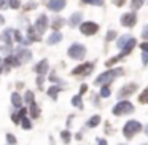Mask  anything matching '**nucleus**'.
<instances>
[{"label":"nucleus","mask_w":148,"mask_h":145,"mask_svg":"<svg viewBox=\"0 0 148 145\" xmlns=\"http://www.w3.org/2000/svg\"><path fill=\"white\" fill-rule=\"evenodd\" d=\"M121 75H124V70H123L121 67L119 69H112V70H107V72H103V74H100L99 77L96 78L94 83L96 85H108L110 81H113L116 77H121Z\"/></svg>","instance_id":"nucleus-1"},{"label":"nucleus","mask_w":148,"mask_h":145,"mask_svg":"<svg viewBox=\"0 0 148 145\" xmlns=\"http://www.w3.org/2000/svg\"><path fill=\"white\" fill-rule=\"evenodd\" d=\"M142 129H143V126L140 124V121H137V120H131V121H127L124 124V128H123V134H124L126 139H132L135 134H138Z\"/></svg>","instance_id":"nucleus-2"},{"label":"nucleus","mask_w":148,"mask_h":145,"mask_svg":"<svg viewBox=\"0 0 148 145\" xmlns=\"http://www.w3.org/2000/svg\"><path fill=\"white\" fill-rule=\"evenodd\" d=\"M112 112L115 116H123V115H127V113L134 112V105H132L129 100H119V102L113 107Z\"/></svg>","instance_id":"nucleus-3"},{"label":"nucleus","mask_w":148,"mask_h":145,"mask_svg":"<svg viewBox=\"0 0 148 145\" xmlns=\"http://www.w3.org/2000/svg\"><path fill=\"white\" fill-rule=\"evenodd\" d=\"M67 54L70 56L72 59H77V61H81V59L86 56V46L81 45V43H73L70 48L67 49Z\"/></svg>","instance_id":"nucleus-4"},{"label":"nucleus","mask_w":148,"mask_h":145,"mask_svg":"<svg viewBox=\"0 0 148 145\" xmlns=\"http://www.w3.org/2000/svg\"><path fill=\"white\" fill-rule=\"evenodd\" d=\"M80 30L83 35L89 37V35H94V34L99 30V26H97L96 23H92V21H84V23L80 24Z\"/></svg>","instance_id":"nucleus-5"},{"label":"nucleus","mask_w":148,"mask_h":145,"mask_svg":"<svg viewBox=\"0 0 148 145\" xmlns=\"http://www.w3.org/2000/svg\"><path fill=\"white\" fill-rule=\"evenodd\" d=\"M94 69V62H84V64H80L78 67H75L72 70V75H89Z\"/></svg>","instance_id":"nucleus-6"},{"label":"nucleus","mask_w":148,"mask_h":145,"mask_svg":"<svg viewBox=\"0 0 148 145\" xmlns=\"http://www.w3.org/2000/svg\"><path fill=\"white\" fill-rule=\"evenodd\" d=\"M135 23H137V14L135 13H124L121 16V24L124 27H134L135 26Z\"/></svg>","instance_id":"nucleus-7"},{"label":"nucleus","mask_w":148,"mask_h":145,"mask_svg":"<svg viewBox=\"0 0 148 145\" xmlns=\"http://www.w3.org/2000/svg\"><path fill=\"white\" fill-rule=\"evenodd\" d=\"M46 27H48V18H46V14H40L38 19L35 21V30L38 34H45Z\"/></svg>","instance_id":"nucleus-8"},{"label":"nucleus","mask_w":148,"mask_h":145,"mask_svg":"<svg viewBox=\"0 0 148 145\" xmlns=\"http://www.w3.org/2000/svg\"><path fill=\"white\" fill-rule=\"evenodd\" d=\"M137 85L135 83H129V85H124V86L121 88V89L118 91V96L119 97H127V96H131V94H134L135 91H137Z\"/></svg>","instance_id":"nucleus-9"},{"label":"nucleus","mask_w":148,"mask_h":145,"mask_svg":"<svg viewBox=\"0 0 148 145\" xmlns=\"http://www.w3.org/2000/svg\"><path fill=\"white\" fill-rule=\"evenodd\" d=\"M65 3H67L65 0H49L48 2V10L58 13V11H61V10L65 8Z\"/></svg>","instance_id":"nucleus-10"},{"label":"nucleus","mask_w":148,"mask_h":145,"mask_svg":"<svg viewBox=\"0 0 148 145\" xmlns=\"http://www.w3.org/2000/svg\"><path fill=\"white\" fill-rule=\"evenodd\" d=\"M16 58L19 59L21 62H29L30 59H32V53H30L29 49H26V48H19L16 51Z\"/></svg>","instance_id":"nucleus-11"},{"label":"nucleus","mask_w":148,"mask_h":145,"mask_svg":"<svg viewBox=\"0 0 148 145\" xmlns=\"http://www.w3.org/2000/svg\"><path fill=\"white\" fill-rule=\"evenodd\" d=\"M80 23H83V13H81V11H77V13H73L70 16L69 24H70V27H77V26H80Z\"/></svg>","instance_id":"nucleus-12"},{"label":"nucleus","mask_w":148,"mask_h":145,"mask_svg":"<svg viewBox=\"0 0 148 145\" xmlns=\"http://www.w3.org/2000/svg\"><path fill=\"white\" fill-rule=\"evenodd\" d=\"M48 69H49V64H48V61H46V59L40 61L38 64L35 65V72H37L38 75H45V74H48Z\"/></svg>","instance_id":"nucleus-13"},{"label":"nucleus","mask_w":148,"mask_h":145,"mask_svg":"<svg viewBox=\"0 0 148 145\" xmlns=\"http://www.w3.org/2000/svg\"><path fill=\"white\" fill-rule=\"evenodd\" d=\"M135 45H137V40H135L134 37H131V38H129V42H127V43H126V45H124V48L121 49V53H123V54H124V56H127L129 53H131L132 49L135 48Z\"/></svg>","instance_id":"nucleus-14"},{"label":"nucleus","mask_w":148,"mask_h":145,"mask_svg":"<svg viewBox=\"0 0 148 145\" xmlns=\"http://www.w3.org/2000/svg\"><path fill=\"white\" fill-rule=\"evenodd\" d=\"M61 40H62V34L58 32V30H54V32L48 37V45H56V43H59Z\"/></svg>","instance_id":"nucleus-15"},{"label":"nucleus","mask_w":148,"mask_h":145,"mask_svg":"<svg viewBox=\"0 0 148 145\" xmlns=\"http://www.w3.org/2000/svg\"><path fill=\"white\" fill-rule=\"evenodd\" d=\"M14 34V30H11V29H7L3 34H2V40L5 42V45H8V46H11V42H13V35Z\"/></svg>","instance_id":"nucleus-16"},{"label":"nucleus","mask_w":148,"mask_h":145,"mask_svg":"<svg viewBox=\"0 0 148 145\" xmlns=\"http://www.w3.org/2000/svg\"><path fill=\"white\" fill-rule=\"evenodd\" d=\"M140 48H142V62H143V65H147L148 64V42L142 43Z\"/></svg>","instance_id":"nucleus-17"},{"label":"nucleus","mask_w":148,"mask_h":145,"mask_svg":"<svg viewBox=\"0 0 148 145\" xmlns=\"http://www.w3.org/2000/svg\"><path fill=\"white\" fill-rule=\"evenodd\" d=\"M3 62H5L7 65H10V67H18V65L21 64V61H19L18 58H14V56H7Z\"/></svg>","instance_id":"nucleus-18"},{"label":"nucleus","mask_w":148,"mask_h":145,"mask_svg":"<svg viewBox=\"0 0 148 145\" xmlns=\"http://www.w3.org/2000/svg\"><path fill=\"white\" fill-rule=\"evenodd\" d=\"M100 121H102V118H100L99 115L91 116V118L88 120V128H96V126H99V124H100Z\"/></svg>","instance_id":"nucleus-19"},{"label":"nucleus","mask_w":148,"mask_h":145,"mask_svg":"<svg viewBox=\"0 0 148 145\" xmlns=\"http://www.w3.org/2000/svg\"><path fill=\"white\" fill-rule=\"evenodd\" d=\"M11 104H13L14 107H21L23 105V97H21L18 93H13L11 94Z\"/></svg>","instance_id":"nucleus-20"},{"label":"nucleus","mask_w":148,"mask_h":145,"mask_svg":"<svg viewBox=\"0 0 148 145\" xmlns=\"http://www.w3.org/2000/svg\"><path fill=\"white\" fill-rule=\"evenodd\" d=\"M72 105L77 107V109H83V100H81V94H77V96L72 97Z\"/></svg>","instance_id":"nucleus-21"},{"label":"nucleus","mask_w":148,"mask_h":145,"mask_svg":"<svg viewBox=\"0 0 148 145\" xmlns=\"http://www.w3.org/2000/svg\"><path fill=\"white\" fill-rule=\"evenodd\" d=\"M64 23H65V19H62V18H56V19H53L51 27H53L54 30H59L62 26H64Z\"/></svg>","instance_id":"nucleus-22"},{"label":"nucleus","mask_w":148,"mask_h":145,"mask_svg":"<svg viewBox=\"0 0 148 145\" xmlns=\"http://www.w3.org/2000/svg\"><path fill=\"white\" fill-rule=\"evenodd\" d=\"M30 116H32V118H38L40 116V109L35 102L30 104Z\"/></svg>","instance_id":"nucleus-23"},{"label":"nucleus","mask_w":148,"mask_h":145,"mask_svg":"<svg viewBox=\"0 0 148 145\" xmlns=\"http://www.w3.org/2000/svg\"><path fill=\"white\" fill-rule=\"evenodd\" d=\"M61 89H62V86H51V88L48 89V96H49V97H53V99H56Z\"/></svg>","instance_id":"nucleus-24"},{"label":"nucleus","mask_w":148,"mask_h":145,"mask_svg":"<svg viewBox=\"0 0 148 145\" xmlns=\"http://www.w3.org/2000/svg\"><path fill=\"white\" fill-rule=\"evenodd\" d=\"M129 38H131V35H123V37H119L118 42H116V43H118V48H119V49L124 48V45L129 42Z\"/></svg>","instance_id":"nucleus-25"},{"label":"nucleus","mask_w":148,"mask_h":145,"mask_svg":"<svg viewBox=\"0 0 148 145\" xmlns=\"http://www.w3.org/2000/svg\"><path fill=\"white\" fill-rule=\"evenodd\" d=\"M27 35H29L30 42H40V37H35V27H29L27 30Z\"/></svg>","instance_id":"nucleus-26"},{"label":"nucleus","mask_w":148,"mask_h":145,"mask_svg":"<svg viewBox=\"0 0 148 145\" xmlns=\"http://www.w3.org/2000/svg\"><path fill=\"white\" fill-rule=\"evenodd\" d=\"M138 102L140 104H148V88H145V89L140 93V96H138Z\"/></svg>","instance_id":"nucleus-27"},{"label":"nucleus","mask_w":148,"mask_h":145,"mask_svg":"<svg viewBox=\"0 0 148 145\" xmlns=\"http://www.w3.org/2000/svg\"><path fill=\"white\" fill-rule=\"evenodd\" d=\"M110 93H112V91H110V86H108V85H103V86L100 88V97H108Z\"/></svg>","instance_id":"nucleus-28"},{"label":"nucleus","mask_w":148,"mask_h":145,"mask_svg":"<svg viewBox=\"0 0 148 145\" xmlns=\"http://www.w3.org/2000/svg\"><path fill=\"white\" fill-rule=\"evenodd\" d=\"M116 37H118V34H116L115 30H108L107 35H105V40H107V42H112V40H115Z\"/></svg>","instance_id":"nucleus-29"},{"label":"nucleus","mask_w":148,"mask_h":145,"mask_svg":"<svg viewBox=\"0 0 148 145\" xmlns=\"http://www.w3.org/2000/svg\"><path fill=\"white\" fill-rule=\"evenodd\" d=\"M142 5H143V0H131V7L134 8V10H138Z\"/></svg>","instance_id":"nucleus-30"},{"label":"nucleus","mask_w":148,"mask_h":145,"mask_svg":"<svg viewBox=\"0 0 148 145\" xmlns=\"http://www.w3.org/2000/svg\"><path fill=\"white\" fill-rule=\"evenodd\" d=\"M21 126H23L24 129H30V128H32V123H30L29 120H27L26 116H24V118L21 120Z\"/></svg>","instance_id":"nucleus-31"},{"label":"nucleus","mask_w":148,"mask_h":145,"mask_svg":"<svg viewBox=\"0 0 148 145\" xmlns=\"http://www.w3.org/2000/svg\"><path fill=\"white\" fill-rule=\"evenodd\" d=\"M61 137H62V140H64L65 144H69L72 135H70V132H69V131H62V132H61Z\"/></svg>","instance_id":"nucleus-32"},{"label":"nucleus","mask_w":148,"mask_h":145,"mask_svg":"<svg viewBox=\"0 0 148 145\" xmlns=\"http://www.w3.org/2000/svg\"><path fill=\"white\" fill-rule=\"evenodd\" d=\"M24 100H26L27 104H32L34 102V93H32V91H27L26 96H24Z\"/></svg>","instance_id":"nucleus-33"},{"label":"nucleus","mask_w":148,"mask_h":145,"mask_svg":"<svg viewBox=\"0 0 148 145\" xmlns=\"http://www.w3.org/2000/svg\"><path fill=\"white\" fill-rule=\"evenodd\" d=\"M8 5H10L13 10H18V8L21 7V2H19V0H10V2H8Z\"/></svg>","instance_id":"nucleus-34"},{"label":"nucleus","mask_w":148,"mask_h":145,"mask_svg":"<svg viewBox=\"0 0 148 145\" xmlns=\"http://www.w3.org/2000/svg\"><path fill=\"white\" fill-rule=\"evenodd\" d=\"M81 2H84V3H89V5H102L103 0H81Z\"/></svg>","instance_id":"nucleus-35"},{"label":"nucleus","mask_w":148,"mask_h":145,"mask_svg":"<svg viewBox=\"0 0 148 145\" xmlns=\"http://www.w3.org/2000/svg\"><path fill=\"white\" fill-rule=\"evenodd\" d=\"M37 8V2H29L27 5H24V10L29 11V10H35Z\"/></svg>","instance_id":"nucleus-36"},{"label":"nucleus","mask_w":148,"mask_h":145,"mask_svg":"<svg viewBox=\"0 0 148 145\" xmlns=\"http://www.w3.org/2000/svg\"><path fill=\"white\" fill-rule=\"evenodd\" d=\"M7 142H8V144H11V145H14V144H16V139H14V135H13V134H7Z\"/></svg>","instance_id":"nucleus-37"},{"label":"nucleus","mask_w":148,"mask_h":145,"mask_svg":"<svg viewBox=\"0 0 148 145\" xmlns=\"http://www.w3.org/2000/svg\"><path fill=\"white\" fill-rule=\"evenodd\" d=\"M142 37H143L145 40H148V24L143 27V30H142Z\"/></svg>","instance_id":"nucleus-38"},{"label":"nucleus","mask_w":148,"mask_h":145,"mask_svg":"<svg viewBox=\"0 0 148 145\" xmlns=\"http://www.w3.org/2000/svg\"><path fill=\"white\" fill-rule=\"evenodd\" d=\"M112 2L116 5V7H121V5H124V3H126V0H112Z\"/></svg>","instance_id":"nucleus-39"},{"label":"nucleus","mask_w":148,"mask_h":145,"mask_svg":"<svg viewBox=\"0 0 148 145\" xmlns=\"http://www.w3.org/2000/svg\"><path fill=\"white\" fill-rule=\"evenodd\" d=\"M26 113H27V110H26V109H21L19 112H18V115H19V116H21V120H23L24 116H26Z\"/></svg>","instance_id":"nucleus-40"},{"label":"nucleus","mask_w":148,"mask_h":145,"mask_svg":"<svg viewBox=\"0 0 148 145\" xmlns=\"http://www.w3.org/2000/svg\"><path fill=\"white\" fill-rule=\"evenodd\" d=\"M11 120H13L16 124H18V123H21V116L19 115H13V116H11Z\"/></svg>","instance_id":"nucleus-41"},{"label":"nucleus","mask_w":148,"mask_h":145,"mask_svg":"<svg viewBox=\"0 0 148 145\" xmlns=\"http://www.w3.org/2000/svg\"><path fill=\"white\" fill-rule=\"evenodd\" d=\"M37 85H38V88H42V85H43V75H40V77H38V80H37Z\"/></svg>","instance_id":"nucleus-42"},{"label":"nucleus","mask_w":148,"mask_h":145,"mask_svg":"<svg viewBox=\"0 0 148 145\" xmlns=\"http://www.w3.org/2000/svg\"><path fill=\"white\" fill-rule=\"evenodd\" d=\"M86 89H88V86H86V85H81V89H80V94L86 93Z\"/></svg>","instance_id":"nucleus-43"},{"label":"nucleus","mask_w":148,"mask_h":145,"mask_svg":"<svg viewBox=\"0 0 148 145\" xmlns=\"http://www.w3.org/2000/svg\"><path fill=\"white\" fill-rule=\"evenodd\" d=\"M7 3H8L7 0H0V10H2V8H3V7H5V5H7Z\"/></svg>","instance_id":"nucleus-44"},{"label":"nucleus","mask_w":148,"mask_h":145,"mask_svg":"<svg viewBox=\"0 0 148 145\" xmlns=\"http://www.w3.org/2000/svg\"><path fill=\"white\" fill-rule=\"evenodd\" d=\"M99 145H108V144H107L105 139H99Z\"/></svg>","instance_id":"nucleus-45"},{"label":"nucleus","mask_w":148,"mask_h":145,"mask_svg":"<svg viewBox=\"0 0 148 145\" xmlns=\"http://www.w3.org/2000/svg\"><path fill=\"white\" fill-rule=\"evenodd\" d=\"M81 137H83V135H81V134H80V132H78V134H77V135H75V139H77V140H81Z\"/></svg>","instance_id":"nucleus-46"},{"label":"nucleus","mask_w":148,"mask_h":145,"mask_svg":"<svg viewBox=\"0 0 148 145\" xmlns=\"http://www.w3.org/2000/svg\"><path fill=\"white\" fill-rule=\"evenodd\" d=\"M5 23V19H3V16H0V24H3Z\"/></svg>","instance_id":"nucleus-47"},{"label":"nucleus","mask_w":148,"mask_h":145,"mask_svg":"<svg viewBox=\"0 0 148 145\" xmlns=\"http://www.w3.org/2000/svg\"><path fill=\"white\" fill-rule=\"evenodd\" d=\"M147 134H148V126H147Z\"/></svg>","instance_id":"nucleus-48"},{"label":"nucleus","mask_w":148,"mask_h":145,"mask_svg":"<svg viewBox=\"0 0 148 145\" xmlns=\"http://www.w3.org/2000/svg\"><path fill=\"white\" fill-rule=\"evenodd\" d=\"M119 145H126V144H119Z\"/></svg>","instance_id":"nucleus-49"},{"label":"nucleus","mask_w":148,"mask_h":145,"mask_svg":"<svg viewBox=\"0 0 148 145\" xmlns=\"http://www.w3.org/2000/svg\"><path fill=\"white\" fill-rule=\"evenodd\" d=\"M143 145H148V144H143Z\"/></svg>","instance_id":"nucleus-50"},{"label":"nucleus","mask_w":148,"mask_h":145,"mask_svg":"<svg viewBox=\"0 0 148 145\" xmlns=\"http://www.w3.org/2000/svg\"><path fill=\"white\" fill-rule=\"evenodd\" d=\"M0 62H2V59H0Z\"/></svg>","instance_id":"nucleus-51"}]
</instances>
